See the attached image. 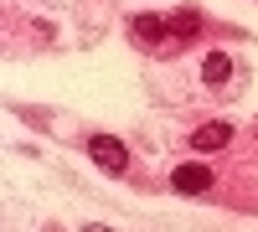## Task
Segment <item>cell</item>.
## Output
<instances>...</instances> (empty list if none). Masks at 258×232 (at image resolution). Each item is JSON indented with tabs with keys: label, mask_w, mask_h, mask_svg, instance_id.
<instances>
[{
	"label": "cell",
	"mask_w": 258,
	"mask_h": 232,
	"mask_svg": "<svg viewBox=\"0 0 258 232\" xmlns=\"http://www.w3.org/2000/svg\"><path fill=\"white\" fill-rule=\"evenodd\" d=\"M135 36H140V41H170L176 31H170V21H165V16L145 11V16H135Z\"/></svg>",
	"instance_id": "4"
},
{
	"label": "cell",
	"mask_w": 258,
	"mask_h": 232,
	"mask_svg": "<svg viewBox=\"0 0 258 232\" xmlns=\"http://www.w3.org/2000/svg\"><path fill=\"white\" fill-rule=\"evenodd\" d=\"M212 186V171L207 165H181L176 176H170V191H181V196H202Z\"/></svg>",
	"instance_id": "3"
},
{
	"label": "cell",
	"mask_w": 258,
	"mask_h": 232,
	"mask_svg": "<svg viewBox=\"0 0 258 232\" xmlns=\"http://www.w3.org/2000/svg\"><path fill=\"white\" fill-rule=\"evenodd\" d=\"M202 78L212 83V88H222V83L232 78V57H227V52H207V57H202Z\"/></svg>",
	"instance_id": "5"
},
{
	"label": "cell",
	"mask_w": 258,
	"mask_h": 232,
	"mask_svg": "<svg viewBox=\"0 0 258 232\" xmlns=\"http://www.w3.org/2000/svg\"><path fill=\"white\" fill-rule=\"evenodd\" d=\"M227 144H232V124L227 119H212V124H202V129L191 134V150H202V155H217Z\"/></svg>",
	"instance_id": "2"
},
{
	"label": "cell",
	"mask_w": 258,
	"mask_h": 232,
	"mask_svg": "<svg viewBox=\"0 0 258 232\" xmlns=\"http://www.w3.org/2000/svg\"><path fill=\"white\" fill-rule=\"evenodd\" d=\"M170 31H176V36H197L202 31V16L197 11H176V16H170Z\"/></svg>",
	"instance_id": "6"
},
{
	"label": "cell",
	"mask_w": 258,
	"mask_h": 232,
	"mask_svg": "<svg viewBox=\"0 0 258 232\" xmlns=\"http://www.w3.org/2000/svg\"><path fill=\"white\" fill-rule=\"evenodd\" d=\"M83 232H109V227H98V222H93V227H83Z\"/></svg>",
	"instance_id": "7"
},
{
	"label": "cell",
	"mask_w": 258,
	"mask_h": 232,
	"mask_svg": "<svg viewBox=\"0 0 258 232\" xmlns=\"http://www.w3.org/2000/svg\"><path fill=\"white\" fill-rule=\"evenodd\" d=\"M88 155H93L98 171H109V176H124L129 171V144L114 139V134H93L88 139Z\"/></svg>",
	"instance_id": "1"
}]
</instances>
